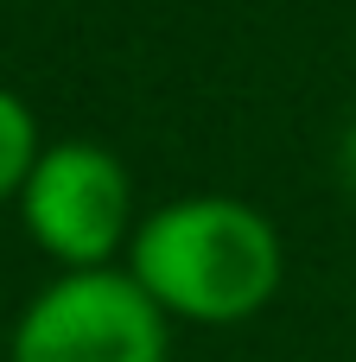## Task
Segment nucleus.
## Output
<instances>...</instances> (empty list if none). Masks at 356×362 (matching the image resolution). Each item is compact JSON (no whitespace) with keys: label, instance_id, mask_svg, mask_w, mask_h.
<instances>
[{"label":"nucleus","instance_id":"1","mask_svg":"<svg viewBox=\"0 0 356 362\" xmlns=\"http://www.w3.org/2000/svg\"><path fill=\"white\" fill-rule=\"evenodd\" d=\"M280 235L255 204L178 197L127 242V274L166 318L242 325L280 293Z\"/></svg>","mask_w":356,"mask_h":362},{"label":"nucleus","instance_id":"2","mask_svg":"<svg viewBox=\"0 0 356 362\" xmlns=\"http://www.w3.org/2000/svg\"><path fill=\"white\" fill-rule=\"evenodd\" d=\"M6 362H166V312L134 274H64L19 312Z\"/></svg>","mask_w":356,"mask_h":362},{"label":"nucleus","instance_id":"3","mask_svg":"<svg viewBox=\"0 0 356 362\" xmlns=\"http://www.w3.org/2000/svg\"><path fill=\"white\" fill-rule=\"evenodd\" d=\"M19 210H25V235L51 261H64V274L108 267V255L134 242V185L121 159L89 140L45 146L19 191Z\"/></svg>","mask_w":356,"mask_h":362},{"label":"nucleus","instance_id":"4","mask_svg":"<svg viewBox=\"0 0 356 362\" xmlns=\"http://www.w3.org/2000/svg\"><path fill=\"white\" fill-rule=\"evenodd\" d=\"M32 165H38V121L13 89H0V197H19Z\"/></svg>","mask_w":356,"mask_h":362},{"label":"nucleus","instance_id":"5","mask_svg":"<svg viewBox=\"0 0 356 362\" xmlns=\"http://www.w3.org/2000/svg\"><path fill=\"white\" fill-rule=\"evenodd\" d=\"M350 178H356V127H350Z\"/></svg>","mask_w":356,"mask_h":362}]
</instances>
